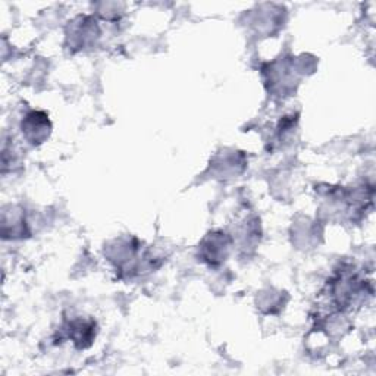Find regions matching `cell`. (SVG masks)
<instances>
[{"mask_svg": "<svg viewBox=\"0 0 376 376\" xmlns=\"http://www.w3.org/2000/svg\"><path fill=\"white\" fill-rule=\"evenodd\" d=\"M94 328L96 325L93 322H82L81 319L74 321L69 325V337L79 348H84L91 344L94 335H96Z\"/></svg>", "mask_w": 376, "mask_h": 376, "instance_id": "2", "label": "cell"}, {"mask_svg": "<svg viewBox=\"0 0 376 376\" xmlns=\"http://www.w3.org/2000/svg\"><path fill=\"white\" fill-rule=\"evenodd\" d=\"M50 124L49 120H47V116L44 113L40 112H32L30 113L26 121L22 122V131L26 133V135L28 137V140L34 141V143H41V141L47 137L46 131H41V129H49Z\"/></svg>", "mask_w": 376, "mask_h": 376, "instance_id": "1", "label": "cell"}]
</instances>
